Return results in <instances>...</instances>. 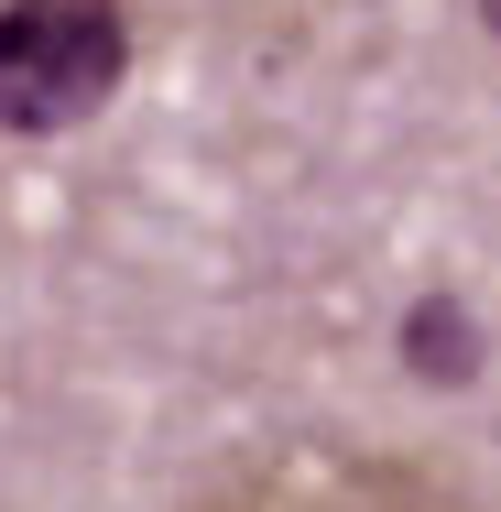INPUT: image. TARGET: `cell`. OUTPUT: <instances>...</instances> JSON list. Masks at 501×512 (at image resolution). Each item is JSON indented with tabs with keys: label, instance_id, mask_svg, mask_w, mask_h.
I'll return each mask as SVG.
<instances>
[{
	"label": "cell",
	"instance_id": "1",
	"mask_svg": "<svg viewBox=\"0 0 501 512\" xmlns=\"http://www.w3.org/2000/svg\"><path fill=\"white\" fill-rule=\"evenodd\" d=\"M131 77V11L120 0H0V131L66 142Z\"/></svg>",
	"mask_w": 501,
	"mask_h": 512
},
{
	"label": "cell",
	"instance_id": "2",
	"mask_svg": "<svg viewBox=\"0 0 501 512\" xmlns=\"http://www.w3.org/2000/svg\"><path fill=\"white\" fill-rule=\"evenodd\" d=\"M197 512H469L436 469L414 458H349V447H295L262 458V480H229Z\"/></svg>",
	"mask_w": 501,
	"mask_h": 512
},
{
	"label": "cell",
	"instance_id": "4",
	"mask_svg": "<svg viewBox=\"0 0 501 512\" xmlns=\"http://www.w3.org/2000/svg\"><path fill=\"white\" fill-rule=\"evenodd\" d=\"M480 33H491V44H501V0H480Z\"/></svg>",
	"mask_w": 501,
	"mask_h": 512
},
{
	"label": "cell",
	"instance_id": "3",
	"mask_svg": "<svg viewBox=\"0 0 501 512\" xmlns=\"http://www.w3.org/2000/svg\"><path fill=\"white\" fill-rule=\"evenodd\" d=\"M403 349H414V371H436V382H447V371H469V360H480V338H469V306H447V295H436V306H414Z\"/></svg>",
	"mask_w": 501,
	"mask_h": 512
}]
</instances>
